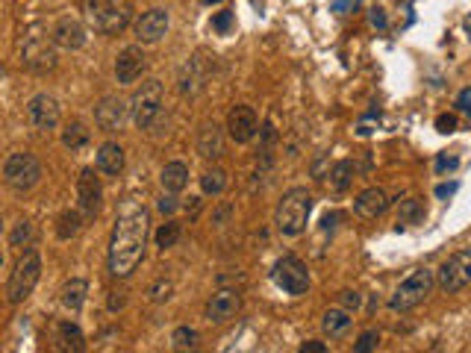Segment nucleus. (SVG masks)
<instances>
[{
  "label": "nucleus",
  "mask_w": 471,
  "mask_h": 353,
  "mask_svg": "<svg viewBox=\"0 0 471 353\" xmlns=\"http://www.w3.org/2000/svg\"><path fill=\"white\" fill-rule=\"evenodd\" d=\"M147 235H151V218L144 209H133L115 221L110 239V274L115 280L130 277L139 268V262L144 259Z\"/></svg>",
  "instance_id": "f257e3e1"
},
{
  "label": "nucleus",
  "mask_w": 471,
  "mask_h": 353,
  "mask_svg": "<svg viewBox=\"0 0 471 353\" xmlns=\"http://www.w3.org/2000/svg\"><path fill=\"white\" fill-rule=\"evenodd\" d=\"M312 192H307L303 185H294L277 203V212H274V224L283 235H301L309 224L312 215Z\"/></svg>",
  "instance_id": "f03ea898"
},
{
  "label": "nucleus",
  "mask_w": 471,
  "mask_h": 353,
  "mask_svg": "<svg viewBox=\"0 0 471 353\" xmlns=\"http://www.w3.org/2000/svg\"><path fill=\"white\" fill-rule=\"evenodd\" d=\"M38 277H42V257H38L36 248H27L21 257H18L15 268L6 280V300L9 303H24L29 294H33Z\"/></svg>",
  "instance_id": "7ed1b4c3"
},
{
  "label": "nucleus",
  "mask_w": 471,
  "mask_h": 353,
  "mask_svg": "<svg viewBox=\"0 0 471 353\" xmlns=\"http://www.w3.org/2000/svg\"><path fill=\"white\" fill-rule=\"evenodd\" d=\"M86 18L97 33L103 36H115L130 24L133 18V6L127 0H88L86 6Z\"/></svg>",
  "instance_id": "20e7f679"
},
{
  "label": "nucleus",
  "mask_w": 471,
  "mask_h": 353,
  "mask_svg": "<svg viewBox=\"0 0 471 353\" xmlns=\"http://www.w3.org/2000/svg\"><path fill=\"white\" fill-rule=\"evenodd\" d=\"M436 286V271L430 268H416L409 277L395 289V294L389 298V309L392 312H409L416 309L418 303L427 300V294Z\"/></svg>",
  "instance_id": "39448f33"
},
{
  "label": "nucleus",
  "mask_w": 471,
  "mask_h": 353,
  "mask_svg": "<svg viewBox=\"0 0 471 353\" xmlns=\"http://www.w3.org/2000/svg\"><path fill=\"white\" fill-rule=\"evenodd\" d=\"M162 101H165V92H162L160 80H144L136 88V94L130 101V115L139 130H153L156 118L162 115Z\"/></svg>",
  "instance_id": "423d86ee"
},
{
  "label": "nucleus",
  "mask_w": 471,
  "mask_h": 353,
  "mask_svg": "<svg viewBox=\"0 0 471 353\" xmlns=\"http://www.w3.org/2000/svg\"><path fill=\"white\" fill-rule=\"evenodd\" d=\"M3 180H6V185L12 192L36 189L38 180H42V162H38L33 153H27V151L9 153L6 162H3Z\"/></svg>",
  "instance_id": "0eeeda50"
},
{
  "label": "nucleus",
  "mask_w": 471,
  "mask_h": 353,
  "mask_svg": "<svg viewBox=\"0 0 471 353\" xmlns=\"http://www.w3.org/2000/svg\"><path fill=\"white\" fill-rule=\"evenodd\" d=\"M271 280H274V286L292 294V298H301V294L309 291V268H307V262L301 257H294V253H286V257H280L274 262Z\"/></svg>",
  "instance_id": "6e6552de"
},
{
  "label": "nucleus",
  "mask_w": 471,
  "mask_h": 353,
  "mask_svg": "<svg viewBox=\"0 0 471 353\" xmlns=\"http://www.w3.org/2000/svg\"><path fill=\"white\" fill-rule=\"evenodd\" d=\"M468 283H471V248H463V250L450 253V257L439 265L436 286L442 291L454 294V291H463Z\"/></svg>",
  "instance_id": "1a4fd4ad"
},
{
  "label": "nucleus",
  "mask_w": 471,
  "mask_h": 353,
  "mask_svg": "<svg viewBox=\"0 0 471 353\" xmlns=\"http://www.w3.org/2000/svg\"><path fill=\"white\" fill-rule=\"evenodd\" d=\"M56 42H47V38H27L21 47V65L33 74H47L56 68Z\"/></svg>",
  "instance_id": "9d476101"
},
{
  "label": "nucleus",
  "mask_w": 471,
  "mask_h": 353,
  "mask_svg": "<svg viewBox=\"0 0 471 353\" xmlns=\"http://www.w3.org/2000/svg\"><path fill=\"white\" fill-rule=\"evenodd\" d=\"M101 200H103L101 176L94 174V168H83L80 176H77V203H80V212L86 215V221L97 218V212H101Z\"/></svg>",
  "instance_id": "9b49d317"
},
{
  "label": "nucleus",
  "mask_w": 471,
  "mask_h": 353,
  "mask_svg": "<svg viewBox=\"0 0 471 353\" xmlns=\"http://www.w3.org/2000/svg\"><path fill=\"white\" fill-rule=\"evenodd\" d=\"M27 121L38 133H51L59 127V103L53 94H36L27 103Z\"/></svg>",
  "instance_id": "f8f14e48"
},
{
  "label": "nucleus",
  "mask_w": 471,
  "mask_h": 353,
  "mask_svg": "<svg viewBox=\"0 0 471 353\" xmlns=\"http://www.w3.org/2000/svg\"><path fill=\"white\" fill-rule=\"evenodd\" d=\"M227 133L236 144L253 142V135L259 133V118L253 112V106H244V103L233 106L230 115H227Z\"/></svg>",
  "instance_id": "ddd939ff"
},
{
  "label": "nucleus",
  "mask_w": 471,
  "mask_h": 353,
  "mask_svg": "<svg viewBox=\"0 0 471 353\" xmlns=\"http://www.w3.org/2000/svg\"><path fill=\"white\" fill-rule=\"evenodd\" d=\"M147 68V56L142 44H127L115 59V80L121 86H133Z\"/></svg>",
  "instance_id": "4468645a"
},
{
  "label": "nucleus",
  "mask_w": 471,
  "mask_h": 353,
  "mask_svg": "<svg viewBox=\"0 0 471 353\" xmlns=\"http://www.w3.org/2000/svg\"><path fill=\"white\" fill-rule=\"evenodd\" d=\"M127 112H130V106H127L121 97L106 94L103 101L94 106V124L101 127L103 133H115V130H121V127H124Z\"/></svg>",
  "instance_id": "2eb2a0df"
},
{
  "label": "nucleus",
  "mask_w": 471,
  "mask_h": 353,
  "mask_svg": "<svg viewBox=\"0 0 471 353\" xmlns=\"http://www.w3.org/2000/svg\"><path fill=\"white\" fill-rule=\"evenodd\" d=\"M239 309H242V294L236 289H218L209 298V303H206V318L215 324H224L239 315Z\"/></svg>",
  "instance_id": "dca6fc26"
},
{
  "label": "nucleus",
  "mask_w": 471,
  "mask_h": 353,
  "mask_svg": "<svg viewBox=\"0 0 471 353\" xmlns=\"http://www.w3.org/2000/svg\"><path fill=\"white\" fill-rule=\"evenodd\" d=\"M165 33H168V12L165 9H147L136 21V38L142 44H156Z\"/></svg>",
  "instance_id": "f3484780"
},
{
  "label": "nucleus",
  "mask_w": 471,
  "mask_h": 353,
  "mask_svg": "<svg viewBox=\"0 0 471 353\" xmlns=\"http://www.w3.org/2000/svg\"><path fill=\"white\" fill-rule=\"evenodd\" d=\"M53 42L65 51H80L86 44V27L77 21V18H62L53 27Z\"/></svg>",
  "instance_id": "a211bd4d"
},
{
  "label": "nucleus",
  "mask_w": 471,
  "mask_h": 353,
  "mask_svg": "<svg viewBox=\"0 0 471 353\" xmlns=\"http://www.w3.org/2000/svg\"><path fill=\"white\" fill-rule=\"evenodd\" d=\"M198 153L203 156V159H218V156L224 153V133L218 124H203L198 130Z\"/></svg>",
  "instance_id": "6ab92c4d"
},
{
  "label": "nucleus",
  "mask_w": 471,
  "mask_h": 353,
  "mask_svg": "<svg viewBox=\"0 0 471 353\" xmlns=\"http://www.w3.org/2000/svg\"><path fill=\"white\" fill-rule=\"evenodd\" d=\"M353 209H357V215H362V218H377V215H383L389 209V194L383 189H366L357 198V203H353Z\"/></svg>",
  "instance_id": "aec40b11"
},
{
  "label": "nucleus",
  "mask_w": 471,
  "mask_h": 353,
  "mask_svg": "<svg viewBox=\"0 0 471 353\" xmlns=\"http://www.w3.org/2000/svg\"><path fill=\"white\" fill-rule=\"evenodd\" d=\"M97 171L106 174V176H118L124 171V147L118 144V142H106L101 144V151H97Z\"/></svg>",
  "instance_id": "412c9836"
},
{
  "label": "nucleus",
  "mask_w": 471,
  "mask_h": 353,
  "mask_svg": "<svg viewBox=\"0 0 471 353\" xmlns=\"http://www.w3.org/2000/svg\"><path fill=\"white\" fill-rule=\"evenodd\" d=\"M160 183H162L165 192L180 194L186 185H189V165H186V162H168L162 168V174H160Z\"/></svg>",
  "instance_id": "4be33fe9"
},
{
  "label": "nucleus",
  "mask_w": 471,
  "mask_h": 353,
  "mask_svg": "<svg viewBox=\"0 0 471 353\" xmlns=\"http://www.w3.org/2000/svg\"><path fill=\"white\" fill-rule=\"evenodd\" d=\"M86 294H88V283L83 277H71L62 286V294H59V300H62V306L68 312H80L83 303H86Z\"/></svg>",
  "instance_id": "5701e85b"
},
{
  "label": "nucleus",
  "mask_w": 471,
  "mask_h": 353,
  "mask_svg": "<svg viewBox=\"0 0 471 353\" xmlns=\"http://www.w3.org/2000/svg\"><path fill=\"white\" fill-rule=\"evenodd\" d=\"M351 324H353L351 309H345V306L327 309V312H324V318H321V327H324V332H327L330 339H342L351 330Z\"/></svg>",
  "instance_id": "b1692460"
},
{
  "label": "nucleus",
  "mask_w": 471,
  "mask_h": 353,
  "mask_svg": "<svg viewBox=\"0 0 471 353\" xmlns=\"http://www.w3.org/2000/svg\"><path fill=\"white\" fill-rule=\"evenodd\" d=\"M88 142H92V130H88L83 121H68V124H65V130H62V144H65L71 153H80Z\"/></svg>",
  "instance_id": "393cba45"
},
{
  "label": "nucleus",
  "mask_w": 471,
  "mask_h": 353,
  "mask_svg": "<svg viewBox=\"0 0 471 353\" xmlns=\"http://www.w3.org/2000/svg\"><path fill=\"white\" fill-rule=\"evenodd\" d=\"M327 176H330V189L336 192V194H342V192L351 189L353 176H357V165H353L351 159H339V162L327 171Z\"/></svg>",
  "instance_id": "a878e982"
},
{
  "label": "nucleus",
  "mask_w": 471,
  "mask_h": 353,
  "mask_svg": "<svg viewBox=\"0 0 471 353\" xmlns=\"http://www.w3.org/2000/svg\"><path fill=\"white\" fill-rule=\"evenodd\" d=\"M83 224H86V215L80 209H65L62 215H59V221H56V235L62 241H68V239H74V235L80 233Z\"/></svg>",
  "instance_id": "bb28decb"
},
{
  "label": "nucleus",
  "mask_w": 471,
  "mask_h": 353,
  "mask_svg": "<svg viewBox=\"0 0 471 353\" xmlns=\"http://www.w3.org/2000/svg\"><path fill=\"white\" fill-rule=\"evenodd\" d=\"M56 332H59V341H62V350H86V336L77 324L62 321L56 327Z\"/></svg>",
  "instance_id": "cd10ccee"
},
{
  "label": "nucleus",
  "mask_w": 471,
  "mask_h": 353,
  "mask_svg": "<svg viewBox=\"0 0 471 353\" xmlns=\"http://www.w3.org/2000/svg\"><path fill=\"white\" fill-rule=\"evenodd\" d=\"M33 241H36V227L29 221H18L12 233H9V248H15V250H24V248H33Z\"/></svg>",
  "instance_id": "c85d7f7f"
},
{
  "label": "nucleus",
  "mask_w": 471,
  "mask_h": 353,
  "mask_svg": "<svg viewBox=\"0 0 471 353\" xmlns=\"http://www.w3.org/2000/svg\"><path fill=\"white\" fill-rule=\"evenodd\" d=\"M201 189H203V194H221L224 189H227V171L224 168H206L203 174H201Z\"/></svg>",
  "instance_id": "c756f323"
},
{
  "label": "nucleus",
  "mask_w": 471,
  "mask_h": 353,
  "mask_svg": "<svg viewBox=\"0 0 471 353\" xmlns=\"http://www.w3.org/2000/svg\"><path fill=\"white\" fill-rule=\"evenodd\" d=\"M424 218V206H421L418 198H404L398 203V227H404V224H418Z\"/></svg>",
  "instance_id": "7c9ffc66"
},
{
  "label": "nucleus",
  "mask_w": 471,
  "mask_h": 353,
  "mask_svg": "<svg viewBox=\"0 0 471 353\" xmlns=\"http://www.w3.org/2000/svg\"><path fill=\"white\" fill-rule=\"evenodd\" d=\"M180 235H183V227H180V221H165V224H160V230H156V248L160 250H168V248H174L177 241H180Z\"/></svg>",
  "instance_id": "2f4dec72"
},
{
  "label": "nucleus",
  "mask_w": 471,
  "mask_h": 353,
  "mask_svg": "<svg viewBox=\"0 0 471 353\" xmlns=\"http://www.w3.org/2000/svg\"><path fill=\"white\" fill-rule=\"evenodd\" d=\"M198 341H201V336H198V330H192V327H177L171 332V348L174 350H194L198 348Z\"/></svg>",
  "instance_id": "473e14b6"
},
{
  "label": "nucleus",
  "mask_w": 471,
  "mask_h": 353,
  "mask_svg": "<svg viewBox=\"0 0 471 353\" xmlns=\"http://www.w3.org/2000/svg\"><path fill=\"white\" fill-rule=\"evenodd\" d=\"M171 291H174V283H171V280H165V277H160L151 289H147V294H151V300H153V303L168 300V298H171Z\"/></svg>",
  "instance_id": "72a5a7b5"
},
{
  "label": "nucleus",
  "mask_w": 471,
  "mask_h": 353,
  "mask_svg": "<svg viewBox=\"0 0 471 353\" xmlns=\"http://www.w3.org/2000/svg\"><path fill=\"white\" fill-rule=\"evenodd\" d=\"M377 345H380V332L377 330H366L359 336L357 345H353V353H371V350H377Z\"/></svg>",
  "instance_id": "f704fd0d"
},
{
  "label": "nucleus",
  "mask_w": 471,
  "mask_h": 353,
  "mask_svg": "<svg viewBox=\"0 0 471 353\" xmlns=\"http://www.w3.org/2000/svg\"><path fill=\"white\" fill-rule=\"evenodd\" d=\"M230 27H233V12H230V9H224V12H215L212 15V29H215V33H230Z\"/></svg>",
  "instance_id": "c9c22d12"
},
{
  "label": "nucleus",
  "mask_w": 471,
  "mask_h": 353,
  "mask_svg": "<svg viewBox=\"0 0 471 353\" xmlns=\"http://www.w3.org/2000/svg\"><path fill=\"white\" fill-rule=\"evenodd\" d=\"M457 168H459V156H454V153L436 156V174H448V171H457Z\"/></svg>",
  "instance_id": "e433bc0d"
},
{
  "label": "nucleus",
  "mask_w": 471,
  "mask_h": 353,
  "mask_svg": "<svg viewBox=\"0 0 471 353\" xmlns=\"http://www.w3.org/2000/svg\"><path fill=\"white\" fill-rule=\"evenodd\" d=\"M156 209H160L162 215H174L177 209H180V200L174 198V192H168V194H162V198L156 200Z\"/></svg>",
  "instance_id": "4c0bfd02"
},
{
  "label": "nucleus",
  "mask_w": 471,
  "mask_h": 353,
  "mask_svg": "<svg viewBox=\"0 0 471 353\" xmlns=\"http://www.w3.org/2000/svg\"><path fill=\"white\" fill-rule=\"evenodd\" d=\"M436 130L439 133H454L457 130V115L454 112H442V115H436Z\"/></svg>",
  "instance_id": "58836bf2"
},
{
  "label": "nucleus",
  "mask_w": 471,
  "mask_h": 353,
  "mask_svg": "<svg viewBox=\"0 0 471 353\" xmlns=\"http://www.w3.org/2000/svg\"><path fill=\"white\" fill-rule=\"evenodd\" d=\"M339 300H342V306H345V309H359V303H362V298H359V291H351V289H345V291H342L339 294Z\"/></svg>",
  "instance_id": "ea45409f"
},
{
  "label": "nucleus",
  "mask_w": 471,
  "mask_h": 353,
  "mask_svg": "<svg viewBox=\"0 0 471 353\" xmlns=\"http://www.w3.org/2000/svg\"><path fill=\"white\" fill-rule=\"evenodd\" d=\"M457 189H459V183H457V180H450V183H439V185H436V198H439V200H448V198H454V194H457Z\"/></svg>",
  "instance_id": "a19ab883"
},
{
  "label": "nucleus",
  "mask_w": 471,
  "mask_h": 353,
  "mask_svg": "<svg viewBox=\"0 0 471 353\" xmlns=\"http://www.w3.org/2000/svg\"><path fill=\"white\" fill-rule=\"evenodd\" d=\"M457 106H459V112H466V115L471 118V86L459 92V97H457Z\"/></svg>",
  "instance_id": "79ce46f5"
},
{
  "label": "nucleus",
  "mask_w": 471,
  "mask_h": 353,
  "mask_svg": "<svg viewBox=\"0 0 471 353\" xmlns=\"http://www.w3.org/2000/svg\"><path fill=\"white\" fill-rule=\"evenodd\" d=\"M339 221H342V212H327V215L321 218V230H324V233H327V230H336Z\"/></svg>",
  "instance_id": "37998d69"
},
{
  "label": "nucleus",
  "mask_w": 471,
  "mask_h": 353,
  "mask_svg": "<svg viewBox=\"0 0 471 353\" xmlns=\"http://www.w3.org/2000/svg\"><path fill=\"white\" fill-rule=\"evenodd\" d=\"M368 18H371V27H380V29H386V24H389V21H386V12H383L380 6H377V9H371V15H368Z\"/></svg>",
  "instance_id": "c03bdc74"
},
{
  "label": "nucleus",
  "mask_w": 471,
  "mask_h": 353,
  "mask_svg": "<svg viewBox=\"0 0 471 353\" xmlns=\"http://www.w3.org/2000/svg\"><path fill=\"white\" fill-rule=\"evenodd\" d=\"M301 353H327V345L324 341H303Z\"/></svg>",
  "instance_id": "a18cd8bd"
},
{
  "label": "nucleus",
  "mask_w": 471,
  "mask_h": 353,
  "mask_svg": "<svg viewBox=\"0 0 471 353\" xmlns=\"http://www.w3.org/2000/svg\"><path fill=\"white\" fill-rule=\"evenodd\" d=\"M124 303H127V298H124L121 291H112V294H110V309H112V312L124 309Z\"/></svg>",
  "instance_id": "49530a36"
},
{
  "label": "nucleus",
  "mask_w": 471,
  "mask_h": 353,
  "mask_svg": "<svg viewBox=\"0 0 471 353\" xmlns=\"http://www.w3.org/2000/svg\"><path fill=\"white\" fill-rule=\"evenodd\" d=\"M203 3H206V6H212V3H221V0H203Z\"/></svg>",
  "instance_id": "de8ad7c7"
}]
</instances>
